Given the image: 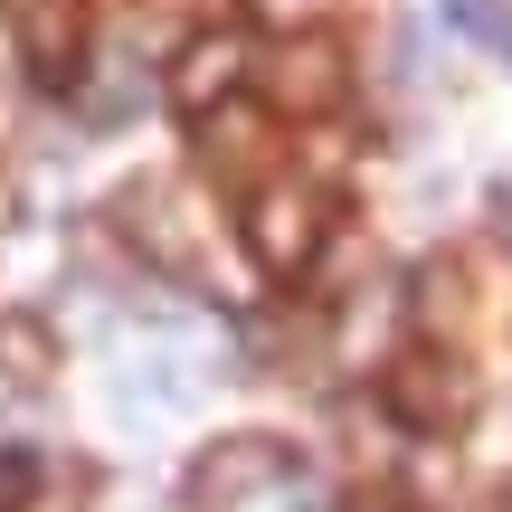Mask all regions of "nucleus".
Wrapping results in <instances>:
<instances>
[{
  "mask_svg": "<svg viewBox=\"0 0 512 512\" xmlns=\"http://www.w3.org/2000/svg\"><path fill=\"white\" fill-rule=\"evenodd\" d=\"M238 67H247L238 38H200V48L181 57V105H219V95L238 86Z\"/></svg>",
  "mask_w": 512,
  "mask_h": 512,
  "instance_id": "4",
  "label": "nucleus"
},
{
  "mask_svg": "<svg viewBox=\"0 0 512 512\" xmlns=\"http://www.w3.org/2000/svg\"><path fill=\"white\" fill-rule=\"evenodd\" d=\"M247 247L266 256L275 275L304 266V256H313V190H294V181L266 190V200H256V219H247Z\"/></svg>",
  "mask_w": 512,
  "mask_h": 512,
  "instance_id": "1",
  "label": "nucleus"
},
{
  "mask_svg": "<svg viewBox=\"0 0 512 512\" xmlns=\"http://www.w3.org/2000/svg\"><path fill=\"white\" fill-rule=\"evenodd\" d=\"M275 475H285V446L275 437H228L219 456L190 475V494L200 503H238V494H256V484H275Z\"/></svg>",
  "mask_w": 512,
  "mask_h": 512,
  "instance_id": "2",
  "label": "nucleus"
},
{
  "mask_svg": "<svg viewBox=\"0 0 512 512\" xmlns=\"http://www.w3.org/2000/svg\"><path fill=\"white\" fill-rule=\"evenodd\" d=\"M389 389H399V408H408L418 427H446V418L465 408V380H456L446 361H408V370H399Z\"/></svg>",
  "mask_w": 512,
  "mask_h": 512,
  "instance_id": "3",
  "label": "nucleus"
},
{
  "mask_svg": "<svg viewBox=\"0 0 512 512\" xmlns=\"http://www.w3.org/2000/svg\"><path fill=\"white\" fill-rule=\"evenodd\" d=\"M275 86H285L294 105H323V95L342 86V57H332L323 38H294V48H285V76H275Z\"/></svg>",
  "mask_w": 512,
  "mask_h": 512,
  "instance_id": "5",
  "label": "nucleus"
},
{
  "mask_svg": "<svg viewBox=\"0 0 512 512\" xmlns=\"http://www.w3.org/2000/svg\"><path fill=\"white\" fill-rule=\"evenodd\" d=\"M0 351L19 361V380H38V370H48V332H38V323H0Z\"/></svg>",
  "mask_w": 512,
  "mask_h": 512,
  "instance_id": "6",
  "label": "nucleus"
}]
</instances>
